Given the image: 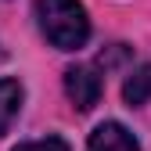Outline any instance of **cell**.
<instances>
[{"mask_svg": "<svg viewBox=\"0 0 151 151\" xmlns=\"http://www.w3.org/2000/svg\"><path fill=\"white\" fill-rule=\"evenodd\" d=\"M36 22L58 50H79L90 40V18L79 0H36Z\"/></svg>", "mask_w": 151, "mask_h": 151, "instance_id": "1", "label": "cell"}, {"mask_svg": "<svg viewBox=\"0 0 151 151\" xmlns=\"http://www.w3.org/2000/svg\"><path fill=\"white\" fill-rule=\"evenodd\" d=\"M101 90H104V79H101V72L93 65H72V68H65V93H68V101L79 111H90L93 104H97Z\"/></svg>", "mask_w": 151, "mask_h": 151, "instance_id": "2", "label": "cell"}, {"mask_svg": "<svg viewBox=\"0 0 151 151\" xmlns=\"http://www.w3.org/2000/svg\"><path fill=\"white\" fill-rule=\"evenodd\" d=\"M86 151H140V144H137V137L129 133L122 122H101L90 133Z\"/></svg>", "mask_w": 151, "mask_h": 151, "instance_id": "3", "label": "cell"}, {"mask_svg": "<svg viewBox=\"0 0 151 151\" xmlns=\"http://www.w3.org/2000/svg\"><path fill=\"white\" fill-rule=\"evenodd\" d=\"M18 111H22V83L18 79H0V137L11 129Z\"/></svg>", "mask_w": 151, "mask_h": 151, "instance_id": "4", "label": "cell"}, {"mask_svg": "<svg viewBox=\"0 0 151 151\" xmlns=\"http://www.w3.org/2000/svg\"><path fill=\"white\" fill-rule=\"evenodd\" d=\"M122 97H126V104H129V108H137V104H147V101H151V61H147V65H140V68L126 79Z\"/></svg>", "mask_w": 151, "mask_h": 151, "instance_id": "5", "label": "cell"}, {"mask_svg": "<svg viewBox=\"0 0 151 151\" xmlns=\"http://www.w3.org/2000/svg\"><path fill=\"white\" fill-rule=\"evenodd\" d=\"M14 151H68V144L61 137H43V140H25V144H18Z\"/></svg>", "mask_w": 151, "mask_h": 151, "instance_id": "6", "label": "cell"}]
</instances>
